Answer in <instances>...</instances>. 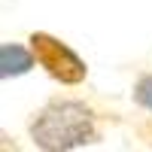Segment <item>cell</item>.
Wrapping results in <instances>:
<instances>
[{
	"label": "cell",
	"mask_w": 152,
	"mask_h": 152,
	"mask_svg": "<svg viewBox=\"0 0 152 152\" xmlns=\"http://www.w3.org/2000/svg\"><path fill=\"white\" fill-rule=\"evenodd\" d=\"M28 131H31L34 146L46 152H70V149H82L100 140L94 110L82 100H70V97L49 100L31 119Z\"/></svg>",
	"instance_id": "1"
},
{
	"label": "cell",
	"mask_w": 152,
	"mask_h": 152,
	"mask_svg": "<svg viewBox=\"0 0 152 152\" xmlns=\"http://www.w3.org/2000/svg\"><path fill=\"white\" fill-rule=\"evenodd\" d=\"M28 43H31L34 55H37V64L52 76L55 82H61V85H79V82H85V76H88L85 61L76 55L64 40H58V37L46 34V31H34Z\"/></svg>",
	"instance_id": "2"
},
{
	"label": "cell",
	"mask_w": 152,
	"mask_h": 152,
	"mask_svg": "<svg viewBox=\"0 0 152 152\" xmlns=\"http://www.w3.org/2000/svg\"><path fill=\"white\" fill-rule=\"evenodd\" d=\"M34 49H24L21 43H3L0 46V76L9 79V76H24L34 67Z\"/></svg>",
	"instance_id": "3"
},
{
	"label": "cell",
	"mask_w": 152,
	"mask_h": 152,
	"mask_svg": "<svg viewBox=\"0 0 152 152\" xmlns=\"http://www.w3.org/2000/svg\"><path fill=\"white\" fill-rule=\"evenodd\" d=\"M134 104L137 107H143V110H149L152 113V73H146V76H140V79L134 82Z\"/></svg>",
	"instance_id": "4"
}]
</instances>
